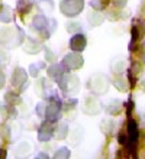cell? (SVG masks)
Here are the masks:
<instances>
[{
    "instance_id": "3957f363",
    "label": "cell",
    "mask_w": 145,
    "mask_h": 159,
    "mask_svg": "<svg viewBox=\"0 0 145 159\" xmlns=\"http://www.w3.org/2000/svg\"><path fill=\"white\" fill-rule=\"evenodd\" d=\"M70 46H71V49H74V51L84 49V48H86V36L81 34L74 35L70 41Z\"/></svg>"
},
{
    "instance_id": "5bb4252c",
    "label": "cell",
    "mask_w": 145,
    "mask_h": 159,
    "mask_svg": "<svg viewBox=\"0 0 145 159\" xmlns=\"http://www.w3.org/2000/svg\"><path fill=\"white\" fill-rule=\"evenodd\" d=\"M0 156H3V158H4V156H6V152H4V151H0Z\"/></svg>"
},
{
    "instance_id": "9a60e30c",
    "label": "cell",
    "mask_w": 145,
    "mask_h": 159,
    "mask_svg": "<svg viewBox=\"0 0 145 159\" xmlns=\"http://www.w3.org/2000/svg\"><path fill=\"white\" fill-rule=\"evenodd\" d=\"M141 119H144V125H145V111H144V114H141Z\"/></svg>"
},
{
    "instance_id": "8992f818",
    "label": "cell",
    "mask_w": 145,
    "mask_h": 159,
    "mask_svg": "<svg viewBox=\"0 0 145 159\" xmlns=\"http://www.w3.org/2000/svg\"><path fill=\"white\" fill-rule=\"evenodd\" d=\"M26 83V74L25 71H22L21 68H17L16 71L13 72V85L19 87L21 84H25Z\"/></svg>"
},
{
    "instance_id": "5b68a950",
    "label": "cell",
    "mask_w": 145,
    "mask_h": 159,
    "mask_svg": "<svg viewBox=\"0 0 145 159\" xmlns=\"http://www.w3.org/2000/svg\"><path fill=\"white\" fill-rule=\"evenodd\" d=\"M52 132H54V129H52V125L50 123V120L45 121V123L41 126L39 133H38V136H39V140H42V142L48 140V139L52 136Z\"/></svg>"
},
{
    "instance_id": "6da1fadb",
    "label": "cell",
    "mask_w": 145,
    "mask_h": 159,
    "mask_svg": "<svg viewBox=\"0 0 145 159\" xmlns=\"http://www.w3.org/2000/svg\"><path fill=\"white\" fill-rule=\"evenodd\" d=\"M81 64H83V58H81L79 54H70L62 59L61 65L65 67L67 70L70 71V70H75V68L81 67Z\"/></svg>"
},
{
    "instance_id": "2e32d148",
    "label": "cell",
    "mask_w": 145,
    "mask_h": 159,
    "mask_svg": "<svg viewBox=\"0 0 145 159\" xmlns=\"http://www.w3.org/2000/svg\"><path fill=\"white\" fill-rule=\"evenodd\" d=\"M142 88H144V91H145V80L142 81Z\"/></svg>"
},
{
    "instance_id": "ba28073f",
    "label": "cell",
    "mask_w": 145,
    "mask_h": 159,
    "mask_svg": "<svg viewBox=\"0 0 145 159\" xmlns=\"http://www.w3.org/2000/svg\"><path fill=\"white\" fill-rule=\"evenodd\" d=\"M109 0H91V7H94L96 10H102L108 6Z\"/></svg>"
},
{
    "instance_id": "30bf717a",
    "label": "cell",
    "mask_w": 145,
    "mask_h": 159,
    "mask_svg": "<svg viewBox=\"0 0 145 159\" xmlns=\"http://www.w3.org/2000/svg\"><path fill=\"white\" fill-rule=\"evenodd\" d=\"M67 156H70V152L67 148H62V149H60V152L55 153V158H67Z\"/></svg>"
},
{
    "instance_id": "4fadbf2b",
    "label": "cell",
    "mask_w": 145,
    "mask_h": 159,
    "mask_svg": "<svg viewBox=\"0 0 145 159\" xmlns=\"http://www.w3.org/2000/svg\"><path fill=\"white\" fill-rule=\"evenodd\" d=\"M4 84V74L3 72H0V87Z\"/></svg>"
},
{
    "instance_id": "8fae6325",
    "label": "cell",
    "mask_w": 145,
    "mask_h": 159,
    "mask_svg": "<svg viewBox=\"0 0 145 159\" xmlns=\"http://www.w3.org/2000/svg\"><path fill=\"white\" fill-rule=\"evenodd\" d=\"M113 4H115L116 7H123L125 4H126V0H113Z\"/></svg>"
},
{
    "instance_id": "277c9868",
    "label": "cell",
    "mask_w": 145,
    "mask_h": 159,
    "mask_svg": "<svg viewBox=\"0 0 145 159\" xmlns=\"http://www.w3.org/2000/svg\"><path fill=\"white\" fill-rule=\"evenodd\" d=\"M60 110H61V103L58 101V103H50V106L46 107V117L50 121H54L57 120L58 114H60Z\"/></svg>"
},
{
    "instance_id": "7a4b0ae2",
    "label": "cell",
    "mask_w": 145,
    "mask_h": 159,
    "mask_svg": "<svg viewBox=\"0 0 145 159\" xmlns=\"http://www.w3.org/2000/svg\"><path fill=\"white\" fill-rule=\"evenodd\" d=\"M129 142H131V145L132 146L137 148V143H138V138H139V132H138V125L135 120H129Z\"/></svg>"
},
{
    "instance_id": "52a82bcc",
    "label": "cell",
    "mask_w": 145,
    "mask_h": 159,
    "mask_svg": "<svg viewBox=\"0 0 145 159\" xmlns=\"http://www.w3.org/2000/svg\"><path fill=\"white\" fill-rule=\"evenodd\" d=\"M46 26V19L44 16H38L35 17V20H33V28H38V30L44 29Z\"/></svg>"
},
{
    "instance_id": "7c38bea8",
    "label": "cell",
    "mask_w": 145,
    "mask_h": 159,
    "mask_svg": "<svg viewBox=\"0 0 145 159\" xmlns=\"http://www.w3.org/2000/svg\"><path fill=\"white\" fill-rule=\"evenodd\" d=\"M126 139H128V136L123 133L118 136V140H119V143H122V145H126Z\"/></svg>"
},
{
    "instance_id": "9c48e42d",
    "label": "cell",
    "mask_w": 145,
    "mask_h": 159,
    "mask_svg": "<svg viewBox=\"0 0 145 159\" xmlns=\"http://www.w3.org/2000/svg\"><path fill=\"white\" fill-rule=\"evenodd\" d=\"M65 134H67V126L61 125L60 126V129H58V132H57V138L58 139H64L65 138Z\"/></svg>"
},
{
    "instance_id": "e0dca14e",
    "label": "cell",
    "mask_w": 145,
    "mask_h": 159,
    "mask_svg": "<svg viewBox=\"0 0 145 159\" xmlns=\"http://www.w3.org/2000/svg\"><path fill=\"white\" fill-rule=\"evenodd\" d=\"M144 49H145V43H144Z\"/></svg>"
}]
</instances>
